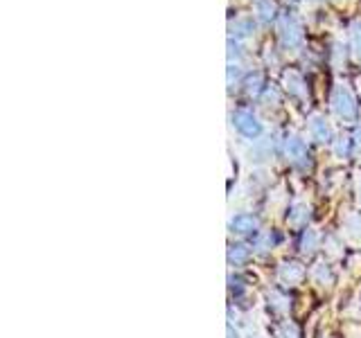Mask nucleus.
Listing matches in <instances>:
<instances>
[{
    "label": "nucleus",
    "mask_w": 361,
    "mask_h": 338,
    "mask_svg": "<svg viewBox=\"0 0 361 338\" xmlns=\"http://www.w3.org/2000/svg\"><path fill=\"white\" fill-rule=\"evenodd\" d=\"M233 230L240 232V234H251L257 230V219L253 217V214H237V217L231 221Z\"/></svg>",
    "instance_id": "nucleus-8"
},
{
    "label": "nucleus",
    "mask_w": 361,
    "mask_h": 338,
    "mask_svg": "<svg viewBox=\"0 0 361 338\" xmlns=\"http://www.w3.org/2000/svg\"><path fill=\"white\" fill-rule=\"evenodd\" d=\"M343 230L350 242L361 244V214H348L343 221Z\"/></svg>",
    "instance_id": "nucleus-9"
},
{
    "label": "nucleus",
    "mask_w": 361,
    "mask_h": 338,
    "mask_svg": "<svg viewBox=\"0 0 361 338\" xmlns=\"http://www.w3.org/2000/svg\"><path fill=\"white\" fill-rule=\"evenodd\" d=\"M278 277L282 284H287V287H296L302 282L305 277V268L296 262H287V264H282L280 270H278Z\"/></svg>",
    "instance_id": "nucleus-5"
},
{
    "label": "nucleus",
    "mask_w": 361,
    "mask_h": 338,
    "mask_svg": "<svg viewBox=\"0 0 361 338\" xmlns=\"http://www.w3.org/2000/svg\"><path fill=\"white\" fill-rule=\"evenodd\" d=\"M280 39L287 48H296L302 41V34H300V25L296 23L293 16H282L280 18Z\"/></svg>",
    "instance_id": "nucleus-3"
},
{
    "label": "nucleus",
    "mask_w": 361,
    "mask_h": 338,
    "mask_svg": "<svg viewBox=\"0 0 361 338\" xmlns=\"http://www.w3.org/2000/svg\"><path fill=\"white\" fill-rule=\"evenodd\" d=\"M269 304L274 307L276 311H280V313H285L287 309H289V300L285 298V296H280L278 291H271L269 293Z\"/></svg>",
    "instance_id": "nucleus-16"
},
{
    "label": "nucleus",
    "mask_w": 361,
    "mask_h": 338,
    "mask_svg": "<svg viewBox=\"0 0 361 338\" xmlns=\"http://www.w3.org/2000/svg\"><path fill=\"white\" fill-rule=\"evenodd\" d=\"M248 84H251V86H248V93H257V90H259V84H262V77L257 75V77H255V82L251 79Z\"/></svg>",
    "instance_id": "nucleus-23"
},
{
    "label": "nucleus",
    "mask_w": 361,
    "mask_h": 338,
    "mask_svg": "<svg viewBox=\"0 0 361 338\" xmlns=\"http://www.w3.org/2000/svg\"><path fill=\"white\" fill-rule=\"evenodd\" d=\"M353 48H355L357 59L361 61V23H355V27H353Z\"/></svg>",
    "instance_id": "nucleus-21"
},
{
    "label": "nucleus",
    "mask_w": 361,
    "mask_h": 338,
    "mask_svg": "<svg viewBox=\"0 0 361 338\" xmlns=\"http://www.w3.org/2000/svg\"><path fill=\"white\" fill-rule=\"evenodd\" d=\"M285 154L291 163H305L310 158V151H307V144H305V140H300L298 135H289L287 142H285Z\"/></svg>",
    "instance_id": "nucleus-4"
},
{
    "label": "nucleus",
    "mask_w": 361,
    "mask_h": 338,
    "mask_svg": "<svg viewBox=\"0 0 361 338\" xmlns=\"http://www.w3.org/2000/svg\"><path fill=\"white\" fill-rule=\"evenodd\" d=\"M271 151H274V140H259L251 146V161H267L271 158Z\"/></svg>",
    "instance_id": "nucleus-10"
},
{
    "label": "nucleus",
    "mask_w": 361,
    "mask_h": 338,
    "mask_svg": "<svg viewBox=\"0 0 361 338\" xmlns=\"http://www.w3.org/2000/svg\"><path fill=\"white\" fill-rule=\"evenodd\" d=\"M228 48H231V52H228V56L233 59V56H242V48H240V43H235L233 39L228 41Z\"/></svg>",
    "instance_id": "nucleus-22"
},
{
    "label": "nucleus",
    "mask_w": 361,
    "mask_h": 338,
    "mask_svg": "<svg viewBox=\"0 0 361 338\" xmlns=\"http://www.w3.org/2000/svg\"><path fill=\"white\" fill-rule=\"evenodd\" d=\"M357 151H361V129L357 131Z\"/></svg>",
    "instance_id": "nucleus-24"
},
{
    "label": "nucleus",
    "mask_w": 361,
    "mask_h": 338,
    "mask_svg": "<svg viewBox=\"0 0 361 338\" xmlns=\"http://www.w3.org/2000/svg\"><path fill=\"white\" fill-rule=\"evenodd\" d=\"M310 129H312V135H314V140L316 142H330L332 140V129H330V124H327L325 118H314L312 124H310Z\"/></svg>",
    "instance_id": "nucleus-7"
},
{
    "label": "nucleus",
    "mask_w": 361,
    "mask_h": 338,
    "mask_svg": "<svg viewBox=\"0 0 361 338\" xmlns=\"http://www.w3.org/2000/svg\"><path fill=\"white\" fill-rule=\"evenodd\" d=\"M274 244H276V234H271V232L257 234V239H255V248L259 253H267L269 248H274Z\"/></svg>",
    "instance_id": "nucleus-18"
},
{
    "label": "nucleus",
    "mask_w": 361,
    "mask_h": 338,
    "mask_svg": "<svg viewBox=\"0 0 361 338\" xmlns=\"http://www.w3.org/2000/svg\"><path fill=\"white\" fill-rule=\"evenodd\" d=\"M248 257H251V251H248L246 246H242V244H235V246H231V251H228V259H231V264L240 266V264H244V262H246Z\"/></svg>",
    "instance_id": "nucleus-14"
},
{
    "label": "nucleus",
    "mask_w": 361,
    "mask_h": 338,
    "mask_svg": "<svg viewBox=\"0 0 361 338\" xmlns=\"http://www.w3.org/2000/svg\"><path fill=\"white\" fill-rule=\"evenodd\" d=\"M332 108L343 122H353L357 118V101H355V95L350 93V88H345V86H336L334 88Z\"/></svg>",
    "instance_id": "nucleus-1"
},
{
    "label": "nucleus",
    "mask_w": 361,
    "mask_h": 338,
    "mask_svg": "<svg viewBox=\"0 0 361 338\" xmlns=\"http://www.w3.org/2000/svg\"><path fill=\"white\" fill-rule=\"evenodd\" d=\"M231 30H233L235 37H251V34L255 32V23H253V18H240V20L233 23Z\"/></svg>",
    "instance_id": "nucleus-13"
},
{
    "label": "nucleus",
    "mask_w": 361,
    "mask_h": 338,
    "mask_svg": "<svg viewBox=\"0 0 361 338\" xmlns=\"http://www.w3.org/2000/svg\"><path fill=\"white\" fill-rule=\"evenodd\" d=\"M278 338H298V327L293 323H285L278 327Z\"/></svg>",
    "instance_id": "nucleus-19"
},
{
    "label": "nucleus",
    "mask_w": 361,
    "mask_h": 338,
    "mask_svg": "<svg viewBox=\"0 0 361 338\" xmlns=\"http://www.w3.org/2000/svg\"><path fill=\"white\" fill-rule=\"evenodd\" d=\"M319 242H321V234L316 232V230H312V228H307V230H305V234H302V239H300L302 253H305V255L314 253L316 248H319Z\"/></svg>",
    "instance_id": "nucleus-11"
},
{
    "label": "nucleus",
    "mask_w": 361,
    "mask_h": 338,
    "mask_svg": "<svg viewBox=\"0 0 361 338\" xmlns=\"http://www.w3.org/2000/svg\"><path fill=\"white\" fill-rule=\"evenodd\" d=\"M285 84L289 88V93L293 95H302V79L296 73H287L285 75Z\"/></svg>",
    "instance_id": "nucleus-17"
},
{
    "label": "nucleus",
    "mask_w": 361,
    "mask_h": 338,
    "mask_svg": "<svg viewBox=\"0 0 361 338\" xmlns=\"http://www.w3.org/2000/svg\"><path fill=\"white\" fill-rule=\"evenodd\" d=\"M255 11H257L259 20H264V23L276 18V5L271 3V0H257V3H255Z\"/></svg>",
    "instance_id": "nucleus-12"
},
{
    "label": "nucleus",
    "mask_w": 361,
    "mask_h": 338,
    "mask_svg": "<svg viewBox=\"0 0 361 338\" xmlns=\"http://www.w3.org/2000/svg\"><path fill=\"white\" fill-rule=\"evenodd\" d=\"M334 156L336 158H348L350 156V140L348 138H338L334 142Z\"/></svg>",
    "instance_id": "nucleus-20"
},
{
    "label": "nucleus",
    "mask_w": 361,
    "mask_h": 338,
    "mask_svg": "<svg viewBox=\"0 0 361 338\" xmlns=\"http://www.w3.org/2000/svg\"><path fill=\"white\" fill-rule=\"evenodd\" d=\"M312 277H314L316 284H321V287L330 284V282H332V273H330V268H327L325 264H316L312 268Z\"/></svg>",
    "instance_id": "nucleus-15"
},
{
    "label": "nucleus",
    "mask_w": 361,
    "mask_h": 338,
    "mask_svg": "<svg viewBox=\"0 0 361 338\" xmlns=\"http://www.w3.org/2000/svg\"><path fill=\"white\" fill-rule=\"evenodd\" d=\"M357 199H359V206H361V183H359V196Z\"/></svg>",
    "instance_id": "nucleus-25"
},
{
    "label": "nucleus",
    "mask_w": 361,
    "mask_h": 338,
    "mask_svg": "<svg viewBox=\"0 0 361 338\" xmlns=\"http://www.w3.org/2000/svg\"><path fill=\"white\" fill-rule=\"evenodd\" d=\"M287 221H289V225H293V228H300V225L310 221V208L305 206V203H293L289 208Z\"/></svg>",
    "instance_id": "nucleus-6"
},
{
    "label": "nucleus",
    "mask_w": 361,
    "mask_h": 338,
    "mask_svg": "<svg viewBox=\"0 0 361 338\" xmlns=\"http://www.w3.org/2000/svg\"><path fill=\"white\" fill-rule=\"evenodd\" d=\"M233 124H235V129L248 140H255L257 135L262 133V124L257 122V118L253 115L251 111H235L233 113Z\"/></svg>",
    "instance_id": "nucleus-2"
}]
</instances>
